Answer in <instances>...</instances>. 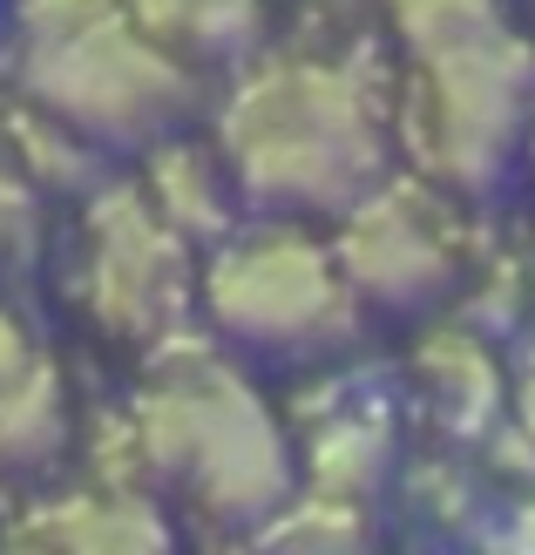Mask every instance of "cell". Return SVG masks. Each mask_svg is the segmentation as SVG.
I'll return each instance as SVG.
<instances>
[{
  "label": "cell",
  "instance_id": "6da1fadb",
  "mask_svg": "<svg viewBox=\"0 0 535 555\" xmlns=\"http://www.w3.org/2000/svg\"><path fill=\"white\" fill-rule=\"evenodd\" d=\"M136 461L150 481L190 488V508L211 521H271L292 508V448L265 400L190 332L156 339V379L129 413Z\"/></svg>",
  "mask_w": 535,
  "mask_h": 555
},
{
  "label": "cell",
  "instance_id": "7a4b0ae2",
  "mask_svg": "<svg viewBox=\"0 0 535 555\" xmlns=\"http://www.w3.org/2000/svg\"><path fill=\"white\" fill-rule=\"evenodd\" d=\"M217 156L251 204L285 217L353 210L386 177V129L340 68H251L217 122Z\"/></svg>",
  "mask_w": 535,
  "mask_h": 555
},
{
  "label": "cell",
  "instance_id": "3957f363",
  "mask_svg": "<svg viewBox=\"0 0 535 555\" xmlns=\"http://www.w3.org/2000/svg\"><path fill=\"white\" fill-rule=\"evenodd\" d=\"M190 75L156 35L136 27V14H116L68 41L27 48V95L54 122L89 135L95 150H143L163 143L190 116Z\"/></svg>",
  "mask_w": 535,
  "mask_h": 555
},
{
  "label": "cell",
  "instance_id": "277c9868",
  "mask_svg": "<svg viewBox=\"0 0 535 555\" xmlns=\"http://www.w3.org/2000/svg\"><path fill=\"white\" fill-rule=\"evenodd\" d=\"M204 312L244 352L313 359L353 339L359 292L340 251L298 231H258L217 251V264L204 271Z\"/></svg>",
  "mask_w": 535,
  "mask_h": 555
},
{
  "label": "cell",
  "instance_id": "5b68a950",
  "mask_svg": "<svg viewBox=\"0 0 535 555\" xmlns=\"http://www.w3.org/2000/svg\"><path fill=\"white\" fill-rule=\"evenodd\" d=\"M528 54L509 35H488L474 48L420 62L413 102H407V135L413 156L441 190L482 197L509 177L528 122Z\"/></svg>",
  "mask_w": 535,
  "mask_h": 555
},
{
  "label": "cell",
  "instance_id": "8992f818",
  "mask_svg": "<svg viewBox=\"0 0 535 555\" xmlns=\"http://www.w3.org/2000/svg\"><path fill=\"white\" fill-rule=\"evenodd\" d=\"M183 244L190 237L150 204V190H102L89 204V271H81L89 319L123 346L170 339L190 298Z\"/></svg>",
  "mask_w": 535,
  "mask_h": 555
},
{
  "label": "cell",
  "instance_id": "52a82bcc",
  "mask_svg": "<svg viewBox=\"0 0 535 555\" xmlns=\"http://www.w3.org/2000/svg\"><path fill=\"white\" fill-rule=\"evenodd\" d=\"M434 177H380L366 197L346 210L340 231V264L353 278L359 305L380 312H420L455 285V224L434 197Z\"/></svg>",
  "mask_w": 535,
  "mask_h": 555
},
{
  "label": "cell",
  "instance_id": "ba28073f",
  "mask_svg": "<svg viewBox=\"0 0 535 555\" xmlns=\"http://www.w3.org/2000/svg\"><path fill=\"white\" fill-rule=\"evenodd\" d=\"M68 448V400L54 359L0 319V475H35Z\"/></svg>",
  "mask_w": 535,
  "mask_h": 555
},
{
  "label": "cell",
  "instance_id": "9c48e42d",
  "mask_svg": "<svg viewBox=\"0 0 535 555\" xmlns=\"http://www.w3.org/2000/svg\"><path fill=\"white\" fill-rule=\"evenodd\" d=\"M143 35H156L183 68H231L258 48V0H129Z\"/></svg>",
  "mask_w": 535,
  "mask_h": 555
},
{
  "label": "cell",
  "instance_id": "30bf717a",
  "mask_svg": "<svg viewBox=\"0 0 535 555\" xmlns=\"http://www.w3.org/2000/svg\"><path fill=\"white\" fill-rule=\"evenodd\" d=\"M224 177L231 163L204 156V150H183L163 135L156 156H150V204L170 217L183 237H231V204H224Z\"/></svg>",
  "mask_w": 535,
  "mask_h": 555
},
{
  "label": "cell",
  "instance_id": "8fae6325",
  "mask_svg": "<svg viewBox=\"0 0 535 555\" xmlns=\"http://www.w3.org/2000/svg\"><path fill=\"white\" fill-rule=\"evenodd\" d=\"M163 515H150L136 494L109 488V494H75V502L48 508L41 521H27L21 542H62V548H150L163 542Z\"/></svg>",
  "mask_w": 535,
  "mask_h": 555
},
{
  "label": "cell",
  "instance_id": "7c38bea8",
  "mask_svg": "<svg viewBox=\"0 0 535 555\" xmlns=\"http://www.w3.org/2000/svg\"><path fill=\"white\" fill-rule=\"evenodd\" d=\"M420 386H428V406L447 427H488V413L501 406L495 359L474 339H461V332L428 339V352H420Z\"/></svg>",
  "mask_w": 535,
  "mask_h": 555
},
{
  "label": "cell",
  "instance_id": "4fadbf2b",
  "mask_svg": "<svg viewBox=\"0 0 535 555\" xmlns=\"http://www.w3.org/2000/svg\"><path fill=\"white\" fill-rule=\"evenodd\" d=\"M386 461H393V440L380 427V413H340L313 434V481L319 494H340V502H359L386 481Z\"/></svg>",
  "mask_w": 535,
  "mask_h": 555
},
{
  "label": "cell",
  "instance_id": "5bb4252c",
  "mask_svg": "<svg viewBox=\"0 0 535 555\" xmlns=\"http://www.w3.org/2000/svg\"><path fill=\"white\" fill-rule=\"evenodd\" d=\"M386 8H393L400 41L420 54V62H434V54H455V48H474V41L501 35L495 0H386Z\"/></svg>",
  "mask_w": 535,
  "mask_h": 555
},
{
  "label": "cell",
  "instance_id": "9a60e30c",
  "mask_svg": "<svg viewBox=\"0 0 535 555\" xmlns=\"http://www.w3.org/2000/svg\"><path fill=\"white\" fill-rule=\"evenodd\" d=\"M129 14V0H21V35L27 48L41 41H68V35H89V27Z\"/></svg>",
  "mask_w": 535,
  "mask_h": 555
},
{
  "label": "cell",
  "instance_id": "2e32d148",
  "mask_svg": "<svg viewBox=\"0 0 535 555\" xmlns=\"http://www.w3.org/2000/svg\"><path fill=\"white\" fill-rule=\"evenodd\" d=\"M528 163H535V143H528Z\"/></svg>",
  "mask_w": 535,
  "mask_h": 555
}]
</instances>
